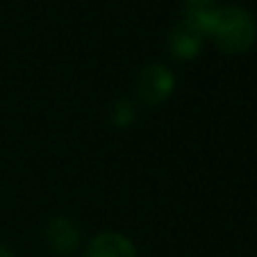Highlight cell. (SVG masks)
Segmentation results:
<instances>
[{
  "instance_id": "1",
  "label": "cell",
  "mask_w": 257,
  "mask_h": 257,
  "mask_svg": "<svg viewBox=\"0 0 257 257\" xmlns=\"http://www.w3.org/2000/svg\"><path fill=\"white\" fill-rule=\"evenodd\" d=\"M185 21L203 34V39H212L225 55H243L257 41V23L243 7H189Z\"/></svg>"
},
{
  "instance_id": "2",
  "label": "cell",
  "mask_w": 257,
  "mask_h": 257,
  "mask_svg": "<svg viewBox=\"0 0 257 257\" xmlns=\"http://www.w3.org/2000/svg\"><path fill=\"white\" fill-rule=\"evenodd\" d=\"M175 89V78L173 73L162 64H148L146 68H141V73L137 75L135 82V96L141 105L155 107L160 102H164L166 98L173 93Z\"/></svg>"
},
{
  "instance_id": "3",
  "label": "cell",
  "mask_w": 257,
  "mask_h": 257,
  "mask_svg": "<svg viewBox=\"0 0 257 257\" xmlns=\"http://www.w3.org/2000/svg\"><path fill=\"white\" fill-rule=\"evenodd\" d=\"M171 55L175 59H194L203 48V34L189 23V21H180L173 30H171L169 39H166Z\"/></svg>"
},
{
  "instance_id": "4",
  "label": "cell",
  "mask_w": 257,
  "mask_h": 257,
  "mask_svg": "<svg viewBox=\"0 0 257 257\" xmlns=\"http://www.w3.org/2000/svg\"><path fill=\"white\" fill-rule=\"evenodd\" d=\"M46 241L57 255H71L80 243V228L68 216H55L46 228Z\"/></svg>"
},
{
  "instance_id": "5",
  "label": "cell",
  "mask_w": 257,
  "mask_h": 257,
  "mask_svg": "<svg viewBox=\"0 0 257 257\" xmlns=\"http://www.w3.org/2000/svg\"><path fill=\"white\" fill-rule=\"evenodd\" d=\"M84 257H137V248L121 232H100L89 241Z\"/></svg>"
},
{
  "instance_id": "6",
  "label": "cell",
  "mask_w": 257,
  "mask_h": 257,
  "mask_svg": "<svg viewBox=\"0 0 257 257\" xmlns=\"http://www.w3.org/2000/svg\"><path fill=\"white\" fill-rule=\"evenodd\" d=\"M112 123L116 127H130L132 123H135L137 118V112H135V105H132L130 100H125V98H121V100H116L112 105Z\"/></svg>"
},
{
  "instance_id": "7",
  "label": "cell",
  "mask_w": 257,
  "mask_h": 257,
  "mask_svg": "<svg viewBox=\"0 0 257 257\" xmlns=\"http://www.w3.org/2000/svg\"><path fill=\"white\" fill-rule=\"evenodd\" d=\"M189 7H212L216 0H187Z\"/></svg>"
},
{
  "instance_id": "8",
  "label": "cell",
  "mask_w": 257,
  "mask_h": 257,
  "mask_svg": "<svg viewBox=\"0 0 257 257\" xmlns=\"http://www.w3.org/2000/svg\"><path fill=\"white\" fill-rule=\"evenodd\" d=\"M0 257H14V252H12L5 243H0Z\"/></svg>"
}]
</instances>
